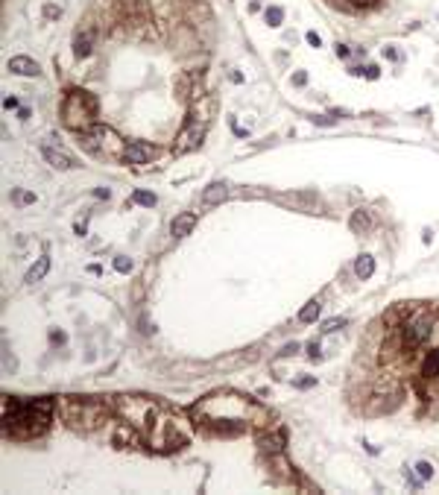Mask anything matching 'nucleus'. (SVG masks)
<instances>
[{
    "label": "nucleus",
    "mask_w": 439,
    "mask_h": 495,
    "mask_svg": "<svg viewBox=\"0 0 439 495\" xmlns=\"http://www.w3.org/2000/svg\"><path fill=\"white\" fill-rule=\"evenodd\" d=\"M190 416L214 434H240L246 422L264 419L267 413L246 396L220 393V396H205L199 405H193Z\"/></svg>",
    "instance_id": "1"
},
{
    "label": "nucleus",
    "mask_w": 439,
    "mask_h": 495,
    "mask_svg": "<svg viewBox=\"0 0 439 495\" xmlns=\"http://www.w3.org/2000/svg\"><path fill=\"white\" fill-rule=\"evenodd\" d=\"M50 413H53V402H50V399L18 402V399L6 396V402H3L6 437H12V440H32V437H41V434L50 428Z\"/></svg>",
    "instance_id": "2"
},
{
    "label": "nucleus",
    "mask_w": 439,
    "mask_h": 495,
    "mask_svg": "<svg viewBox=\"0 0 439 495\" xmlns=\"http://www.w3.org/2000/svg\"><path fill=\"white\" fill-rule=\"evenodd\" d=\"M59 410H62V419L76 431L100 428L108 419V408L100 399H62Z\"/></svg>",
    "instance_id": "3"
},
{
    "label": "nucleus",
    "mask_w": 439,
    "mask_h": 495,
    "mask_svg": "<svg viewBox=\"0 0 439 495\" xmlns=\"http://www.w3.org/2000/svg\"><path fill=\"white\" fill-rule=\"evenodd\" d=\"M62 117H64V123H67L70 129L82 132V129H88V126L94 123V117H97V100H94L88 91L73 88V91H67V97H64V103H62Z\"/></svg>",
    "instance_id": "4"
},
{
    "label": "nucleus",
    "mask_w": 439,
    "mask_h": 495,
    "mask_svg": "<svg viewBox=\"0 0 439 495\" xmlns=\"http://www.w3.org/2000/svg\"><path fill=\"white\" fill-rule=\"evenodd\" d=\"M155 155H158V150L152 144H144V141H129L126 150H123V158L129 164H149Z\"/></svg>",
    "instance_id": "5"
},
{
    "label": "nucleus",
    "mask_w": 439,
    "mask_h": 495,
    "mask_svg": "<svg viewBox=\"0 0 439 495\" xmlns=\"http://www.w3.org/2000/svg\"><path fill=\"white\" fill-rule=\"evenodd\" d=\"M202 138H205V120H193V123H188L185 132L179 135V150H196Z\"/></svg>",
    "instance_id": "6"
},
{
    "label": "nucleus",
    "mask_w": 439,
    "mask_h": 495,
    "mask_svg": "<svg viewBox=\"0 0 439 495\" xmlns=\"http://www.w3.org/2000/svg\"><path fill=\"white\" fill-rule=\"evenodd\" d=\"M9 70H12L15 76H38V73H41L38 62H32V59H26V56H12V59H9Z\"/></svg>",
    "instance_id": "7"
},
{
    "label": "nucleus",
    "mask_w": 439,
    "mask_h": 495,
    "mask_svg": "<svg viewBox=\"0 0 439 495\" xmlns=\"http://www.w3.org/2000/svg\"><path fill=\"white\" fill-rule=\"evenodd\" d=\"M41 155H44V161H47V164H53L56 170H70V167H73L70 155H64V152H62V150H56V147H41Z\"/></svg>",
    "instance_id": "8"
},
{
    "label": "nucleus",
    "mask_w": 439,
    "mask_h": 495,
    "mask_svg": "<svg viewBox=\"0 0 439 495\" xmlns=\"http://www.w3.org/2000/svg\"><path fill=\"white\" fill-rule=\"evenodd\" d=\"M91 47H94V32H91V29H79L76 38H73V56H76V59H85V56L91 53Z\"/></svg>",
    "instance_id": "9"
},
{
    "label": "nucleus",
    "mask_w": 439,
    "mask_h": 495,
    "mask_svg": "<svg viewBox=\"0 0 439 495\" xmlns=\"http://www.w3.org/2000/svg\"><path fill=\"white\" fill-rule=\"evenodd\" d=\"M193 226H196V214L185 211V214H179V217L173 220L170 235H173V237H185V235H190V229H193Z\"/></svg>",
    "instance_id": "10"
},
{
    "label": "nucleus",
    "mask_w": 439,
    "mask_h": 495,
    "mask_svg": "<svg viewBox=\"0 0 439 495\" xmlns=\"http://www.w3.org/2000/svg\"><path fill=\"white\" fill-rule=\"evenodd\" d=\"M229 194H231V191H229V185H226V182H217V185H211V188L205 191V196H202V199H205V205H217V202L229 199Z\"/></svg>",
    "instance_id": "11"
},
{
    "label": "nucleus",
    "mask_w": 439,
    "mask_h": 495,
    "mask_svg": "<svg viewBox=\"0 0 439 495\" xmlns=\"http://www.w3.org/2000/svg\"><path fill=\"white\" fill-rule=\"evenodd\" d=\"M47 270H50V255H41L29 270H26V281L29 284H35V281H41L44 276H47Z\"/></svg>",
    "instance_id": "12"
},
{
    "label": "nucleus",
    "mask_w": 439,
    "mask_h": 495,
    "mask_svg": "<svg viewBox=\"0 0 439 495\" xmlns=\"http://www.w3.org/2000/svg\"><path fill=\"white\" fill-rule=\"evenodd\" d=\"M349 226H352L357 235H366V232L372 229V214H369V211H355L352 220H349Z\"/></svg>",
    "instance_id": "13"
},
{
    "label": "nucleus",
    "mask_w": 439,
    "mask_h": 495,
    "mask_svg": "<svg viewBox=\"0 0 439 495\" xmlns=\"http://www.w3.org/2000/svg\"><path fill=\"white\" fill-rule=\"evenodd\" d=\"M372 273H375V258H372V255H360V258L355 261V276H357L360 281H366Z\"/></svg>",
    "instance_id": "14"
},
{
    "label": "nucleus",
    "mask_w": 439,
    "mask_h": 495,
    "mask_svg": "<svg viewBox=\"0 0 439 495\" xmlns=\"http://www.w3.org/2000/svg\"><path fill=\"white\" fill-rule=\"evenodd\" d=\"M319 308H322V305H319L316 299H314V302H308V305L299 311V320H302V323H314V320L319 317Z\"/></svg>",
    "instance_id": "15"
},
{
    "label": "nucleus",
    "mask_w": 439,
    "mask_h": 495,
    "mask_svg": "<svg viewBox=\"0 0 439 495\" xmlns=\"http://www.w3.org/2000/svg\"><path fill=\"white\" fill-rule=\"evenodd\" d=\"M129 443H132V446H138V434H135V431H129V428H120V431L114 434V446L120 449V446H129Z\"/></svg>",
    "instance_id": "16"
},
{
    "label": "nucleus",
    "mask_w": 439,
    "mask_h": 495,
    "mask_svg": "<svg viewBox=\"0 0 439 495\" xmlns=\"http://www.w3.org/2000/svg\"><path fill=\"white\" fill-rule=\"evenodd\" d=\"M281 21H284V9L281 6H270L267 9V23L270 26H281Z\"/></svg>",
    "instance_id": "17"
},
{
    "label": "nucleus",
    "mask_w": 439,
    "mask_h": 495,
    "mask_svg": "<svg viewBox=\"0 0 439 495\" xmlns=\"http://www.w3.org/2000/svg\"><path fill=\"white\" fill-rule=\"evenodd\" d=\"M416 478H419V481H431V478H434V466H431L428 460H419V463H416Z\"/></svg>",
    "instance_id": "18"
},
{
    "label": "nucleus",
    "mask_w": 439,
    "mask_h": 495,
    "mask_svg": "<svg viewBox=\"0 0 439 495\" xmlns=\"http://www.w3.org/2000/svg\"><path fill=\"white\" fill-rule=\"evenodd\" d=\"M12 202L15 205H29V202H35V194H29V191H12Z\"/></svg>",
    "instance_id": "19"
},
{
    "label": "nucleus",
    "mask_w": 439,
    "mask_h": 495,
    "mask_svg": "<svg viewBox=\"0 0 439 495\" xmlns=\"http://www.w3.org/2000/svg\"><path fill=\"white\" fill-rule=\"evenodd\" d=\"M343 325H346L343 317H331V320L322 323V334H331V331H337V328H343Z\"/></svg>",
    "instance_id": "20"
},
{
    "label": "nucleus",
    "mask_w": 439,
    "mask_h": 495,
    "mask_svg": "<svg viewBox=\"0 0 439 495\" xmlns=\"http://www.w3.org/2000/svg\"><path fill=\"white\" fill-rule=\"evenodd\" d=\"M135 202H138V205H155L158 199H155V194H149V191H135Z\"/></svg>",
    "instance_id": "21"
},
{
    "label": "nucleus",
    "mask_w": 439,
    "mask_h": 495,
    "mask_svg": "<svg viewBox=\"0 0 439 495\" xmlns=\"http://www.w3.org/2000/svg\"><path fill=\"white\" fill-rule=\"evenodd\" d=\"M114 270L117 273H132V261L129 258H114Z\"/></svg>",
    "instance_id": "22"
},
{
    "label": "nucleus",
    "mask_w": 439,
    "mask_h": 495,
    "mask_svg": "<svg viewBox=\"0 0 439 495\" xmlns=\"http://www.w3.org/2000/svg\"><path fill=\"white\" fill-rule=\"evenodd\" d=\"M44 15H47V18H59V15H62V9H59V6H50V3H47V6H44Z\"/></svg>",
    "instance_id": "23"
},
{
    "label": "nucleus",
    "mask_w": 439,
    "mask_h": 495,
    "mask_svg": "<svg viewBox=\"0 0 439 495\" xmlns=\"http://www.w3.org/2000/svg\"><path fill=\"white\" fill-rule=\"evenodd\" d=\"M308 355H311V358H319V340H311V343H308Z\"/></svg>",
    "instance_id": "24"
},
{
    "label": "nucleus",
    "mask_w": 439,
    "mask_h": 495,
    "mask_svg": "<svg viewBox=\"0 0 439 495\" xmlns=\"http://www.w3.org/2000/svg\"><path fill=\"white\" fill-rule=\"evenodd\" d=\"M305 82H308V73H305V70L293 73V85H305Z\"/></svg>",
    "instance_id": "25"
},
{
    "label": "nucleus",
    "mask_w": 439,
    "mask_h": 495,
    "mask_svg": "<svg viewBox=\"0 0 439 495\" xmlns=\"http://www.w3.org/2000/svg\"><path fill=\"white\" fill-rule=\"evenodd\" d=\"M305 38H308V41H311V44H314V47H319V35H316V32H308V35H305Z\"/></svg>",
    "instance_id": "26"
},
{
    "label": "nucleus",
    "mask_w": 439,
    "mask_h": 495,
    "mask_svg": "<svg viewBox=\"0 0 439 495\" xmlns=\"http://www.w3.org/2000/svg\"><path fill=\"white\" fill-rule=\"evenodd\" d=\"M357 3H360V6H372L375 0H357Z\"/></svg>",
    "instance_id": "27"
}]
</instances>
